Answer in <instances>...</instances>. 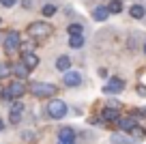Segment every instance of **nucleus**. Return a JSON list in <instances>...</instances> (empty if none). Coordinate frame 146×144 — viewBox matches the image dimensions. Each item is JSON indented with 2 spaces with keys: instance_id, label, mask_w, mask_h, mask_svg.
<instances>
[{
  "instance_id": "nucleus-1",
  "label": "nucleus",
  "mask_w": 146,
  "mask_h": 144,
  "mask_svg": "<svg viewBox=\"0 0 146 144\" xmlns=\"http://www.w3.org/2000/svg\"><path fill=\"white\" fill-rule=\"evenodd\" d=\"M26 90H28V86L24 84L22 80H13L2 93H0V99L11 103V101H15V99H22L24 95H26Z\"/></svg>"
},
{
  "instance_id": "nucleus-5",
  "label": "nucleus",
  "mask_w": 146,
  "mask_h": 144,
  "mask_svg": "<svg viewBox=\"0 0 146 144\" xmlns=\"http://www.w3.org/2000/svg\"><path fill=\"white\" fill-rule=\"evenodd\" d=\"M28 37H32V39H45V37L52 35V26L47 22H32L28 24Z\"/></svg>"
},
{
  "instance_id": "nucleus-21",
  "label": "nucleus",
  "mask_w": 146,
  "mask_h": 144,
  "mask_svg": "<svg viewBox=\"0 0 146 144\" xmlns=\"http://www.w3.org/2000/svg\"><path fill=\"white\" fill-rule=\"evenodd\" d=\"M67 32H69V37H73V35H84V24H80V22L69 24V26H67Z\"/></svg>"
},
{
  "instance_id": "nucleus-30",
  "label": "nucleus",
  "mask_w": 146,
  "mask_h": 144,
  "mask_svg": "<svg viewBox=\"0 0 146 144\" xmlns=\"http://www.w3.org/2000/svg\"><path fill=\"white\" fill-rule=\"evenodd\" d=\"M0 131H5V121L0 118Z\"/></svg>"
},
{
  "instance_id": "nucleus-10",
  "label": "nucleus",
  "mask_w": 146,
  "mask_h": 144,
  "mask_svg": "<svg viewBox=\"0 0 146 144\" xmlns=\"http://www.w3.org/2000/svg\"><path fill=\"white\" fill-rule=\"evenodd\" d=\"M116 125H118L120 131H125V133H127L129 129H133V127L137 125V121H135V116H131V114H129V116H120L118 121H116Z\"/></svg>"
},
{
  "instance_id": "nucleus-14",
  "label": "nucleus",
  "mask_w": 146,
  "mask_h": 144,
  "mask_svg": "<svg viewBox=\"0 0 146 144\" xmlns=\"http://www.w3.org/2000/svg\"><path fill=\"white\" fill-rule=\"evenodd\" d=\"M71 56H67V54H62V56H58L56 58V69H58L60 73H64V71H69L71 69Z\"/></svg>"
},
{
  "instance_id": "nucleus-18",
  "label": "nucleus",
  "mask_w": 146,
  "mask_h": 144,
  "mask_svg": "<svg viewBox=\"0 0 146 144\" xmlns=\"http://www.w3.org/2000/svg\"><path fill=\"white\" fill-rule=\"evenodd\" d=\"M123 0H112L108 5V11H110V15H118V13H123Z\"/></svg>"
},
{
  "instance_id": "nucleus-26",
  "label": "nucleus",
  "mask_w": 146,
  "mask_h": 144,
  "mask_svg": "<svg viewBox=\"0 0 146 144\" xmlns=\"http://www.w3.org/2000/svg\"><path fill=\"white\" fill-rule=\"evenodd\" d=\"M135 90H137V95H140V97H146V86H144V84H140Z\"/></svg>"
},
{
  "instance_id": "nucleus-27",
  "label": "nucleus",
  "mask_w": 146,
  "mask_h": 144,
  "mask_svg": "<svg viewBox=\"0 0 146 144\" xmlns=\"http://www.w3.org/2000/svg\"><path fill=\"white\" fill-rule=\"evenodd\" d=\"M108 105H112V108H116V110H120V108H123V105H120L118 101H114V99H112V101H108Z\"/></svg>"
},
{
  "instance_id": "nucleus-19",
  "label": "nucleus",
  "mask_w": 146,
  "mask_h": 144,
  "mask_svg": "<svg viewBox=\"0 0 146 144\" xmlns=\"http://www.w3.org/2000/svg\"><path fill=\"white\" fill-rule=\"evenodd\" d=\"M127 133H129V135H131V138H133V142H140V140H142V138H144V135H146V129H142L140 125H135V127H133V129H129Z\"/></svg>"
},
{
  "instance_id": "nucleus-15",
  "label": "nucleus",
  "mask_w": 146,
  "mask_h": 144,
  "mask_svg": "<svg viewBox=\"0 0 146 144\" xmlns=\"http://www.w3.org/2000/svg\"><path fill=\"white\" fill-rule=\"evenodd\" d=\"M129 15H131L133 19H144L146 17L144 5H131V7H129Z\"/></svg>"
},
{
  "instance_id": "nucleus-25",
  "label": "nucleus",
  "mask_w": 146,
  "mask_h": 144,
  "mask_svg": "<svg viewBox=\"0 0 146 144\" xmlns=\"http://www.w3.org/2000/svg\"><path fill=\"white\" fill-rule=\"evenodd\" d=\"M0 5L7 7V9H13V7L17 5V0H0Z\"/></svg>"
},
{
  "instance_id": "nucleus-8",
  "label": "nucleus",
  "mask_w": 146,
  "mask_h": 144,
  "mask_svg": "<svg viewBox=\"0 0 146 144\" xmlns=\"http://www.w3.org/2000/svg\"><path fill=\"white\" fill-rule=\"evenodd\" d=\"M11 75L15 77V80H28V77H30V69L26 67V65L22 63V60H19V63H15V65H11Z\"/></svg>"
},
{
  "instance_id": "nucleus-23",
  "label": "nucleus",
  "mask_w": 146,
  "mask_h": 144,
  "mask_svg": "<svg viewBox=\"0 0 146 144\" xmlns=\"http://www.w3.org/2000/svg\"><path fill=\"white\" fill-rule=\"evenodd\" d=\"M22 121V112H9V123L11 125H17Z\"/></svg>"
},
{
  "instance_id": "nucleus-20",
  "label": "nucleus",
  "mask_w": 146,
  "mask_h": 144,
  "mask_svg": "<svg viewBox=\"0 0 146 144\" xmlns=\"http://www.w3.org/2000/svg\"><path fill=\"white\" fill-rule=\"evenodd\" d=\"M84 35H73V37H69V45H71L73 50H80V47H84Z\"/></svg>"
},
{
  "instance_id": "nucleus-2",
  "label": "nucleus",
  "mask_w": 146,
  "mask_h": 144,
  "mask_svg": "<svg viewBox=\"0 0 146 144\" xmlns=\"http://www.w3.org/2000/svg\"><path fill=\"white\" fill-rule=\"evenodd\" d=\"M28 90H30V95H35V97H39V99H45V97H54L56 93H58V86L50 84V82H30L28 84Z\"/></svg>"
},
{
  "instance_id": "nucleus-11",
  "label": "nucleus",
  "mask_w": 146,
  "mask_h": 144,
  "mask_svg": "<svg viewBox=\"0 0 146 144\" xmlns=\"http://www.w3.org/2000/svg\"><path fill=\"white\" fill-rule=\"evenodd\" d=\"M39 60H41V58H39V56H36L35 52H28V54H22V63L26 65V67L30 69V71H35V69L39 67Z\"/></svg>"
},
{
  "instance_id": "nucleus-6",
  "label": "nucleus",
  "mask_w": 146,
  "mask_h": 144,
  "mask_svg": "<svg viewBox=\"0 0 146 144\" xmlns=\"http://www.w3.org/2000/svg\"><path fill=\"white\" fill-rule=\"evenodd\" d=\"M123 90H125V80H120V77H108V84L103 86L105 95H118Z\"/></svg>"
},
{
  "instance_id": "nucleus-24",
  "label": "nucleus",
  "mask_w": 146,
  "mask_h": 144,
  "mask_svg": "<svg viewBox=\"0 0 146 144\" xmlns=\"http://www.w3.org/2000/svg\"><path fill=\"white\" fill-rule=\"evenodd\" d=\"M35 45L36 43H22V45H19V54H28V52H32V50H35Z\"/></svg>"
},
{
  "instance_id": "nucleus-4",
  "label": "nucleus",
  "mask_w": 146,
  "mask_h": 144,
  "mask_svg": "<svg viewBox=\"0 0 146 144\" xmlns=\"http://www.w3.org/2000/svg\"><path fill=\"white\" fill-rule=\"evenodd\" d=\"M19 45H22V35L17 30H9L5 32V39H2V50H5L7 56L19 52Z\"/></svg>"
},
{
  "instance_id": "nucleus-3",
  "label": "nucleus",
  "mask_w": 146,
  "mask_h": 144,
  "mask_svg": "<svg viewBox=\"0 0 146 144\" xmlns=\"http://www.w3.org/2000/svg\"><path fill=\"white\" fill-rule=\"evenodd\" d=\"M45 114L50 118H54V121H60V118H64L69 114V105L64 103L62 99H52V101H47V105H45Z\"/></svg>"
},
{
  "instance_id": "nucleus-29",
  "label": "nucleus",
  "mask_w": 146,
  "mask_h": 144,
  "mask_svg": "<svg viewBox=\"0 0 146 144\" xmlns=\"http://www.w3.org/2000/svg\"><path fill=\"white\" fill-rule=\"evenodd\" d=\"M58 144H75V140H58Z\"/></svg>"
},
{
  "instance_id": "nucleus-28",
  "label": "nucleus",
  "mask_w": 146,
  "mask_h": 144,
  "mask_svg": "<svg viewBox=\"0 0 146 144\" xmlns=\"http://www.w3.org/2000/svg\"><path fill=\"white\" fill-rule=\"evenodd\" d=\"M22 7H24V9H30V7H32V0H22Z\"/></svg>"
},
{
  "instance_id": "nucleus-17",
  "label": "nucleus",
  "mask_w": 146,
  "mask_h": 144,
  "mask_svg": "<svg viewBox=\"0 0 146 144\" xmlns=\"http://www.w3.org/2000/svg\"><path fill=\"white\" fill-rule=\"evenodd\" d=\"M56 13H58V7H56V5H52V2H47V5H43L41 7V15H43V17H54V15Z\"/></svg>"
},
{
  "instance_id": "nucleus-22",
  "label": "nucleus",
  "mask_w": 146,
  "mask_h": 144,
  "mask_svg": "<svg viewBox=\"0 0 146 144\" xmlns=\"http://www.w3.org/2000/svg\"><path fill=\"white\" fill-rule=\"evenodd\" d=\"M11 77V65L9 63H0V80Z\"/></svg>"
},
{
  "instance_id": "nucleus-13",
  "label": "nucleus",
  "mask_w": 146,
  "mask_h": 144,
  "mask_svg": "<svg viewBox=\"0 0 146 144\" xmlns=\"http://www.w3.org/2000/svg\"><path fill=\"white\" fill-rule=\"evenodd\" d=\"M110 17V11H108V5H99L92 9V19L95 22H105Z\"/></svg>"
},
{
  "instance_id": "nucleus-12",
  "label": "nucleus",
  "mask_w": 146,
  "mask_h": 144,
  "mask_svg": "<svg viewBox=\"0 0 146 144\" xmlns=\"http://www.w3.org/2000/svg\"><path fill=\"white\" fill-rule=\"evenodd\" d=\"M110 142L112 144H135L131 135H127L125 131H116V133L110 135Z\"/></svg>"
},
{
  "instance_id": "nucleus-32",
  "label": "nucleus",
  "mask_w": 146,
  "mask_h": 144,
  "mask_svg": "<svg viewBox=\"0 0 146 144\" xmlns=\"http://www.w3.org/2000/svg\"><path fill=\"white\" fill-rule=\"evenodd\" d=\"M144 54H146V43H144Z\"/></svg>"
},
{
  "instance_id": "nucleus-33",
  "label": "nucleus",
  "mask_w": 146,
  "mask_h": 144,
  "mask_svg": "<svg viewBox=\"0 0 146 144\" xmlns=\"http://www.w3.org/2000/svg\"><path fill=\"white\" fill-rule=\"evenodd\" d=\"M0 24H2V19H0Z\"/></svg>"
},
{
  "instance_id": "nucleus-16",
  "label": "nucleus",
  "mask_w": 146,
  "mask_h": 144,
  "mask_svg": "<svg viewBox=\"0 0 146 144\" xmlns=\"http://www.w3.org/2000/svg\"><path fill=\"white\" fill-rule=\"evenodd\" d=\"M58 140H75V129L73 127H60L58 129Z\"/></svg>"
},
{
  "instance_id": "nucleus-31",
  "label": "nucleus",
  "mask_w": 146,
  "mask_h": 144,
  "mask_svg": "<svg viewBox=\"0 0 146 144\" xmlns=\"http://www.w3.org/2000/svg\"><path fill=\"white\" fill-rule=\"evenodd\" d=\"M2 39H5V32H2V30H0V43H2Z\"/></svg>"
},
{
  "instance_id": "nucleus-9",
  "label": "nucleus",
  "mask_w": 146,
  "mask_h": 144,
  "mask_svg": "<svg viewBox=\"0 0 146 144\" xmlns=\"http://www.w3.org/2000/svg\"><path fill=\"white\" fill-rule=\"evenodd\" d=\"M99 118H101V123H116L120 118V112L116 108H112V105H105L99 112Z\"/></svg>"
},
{
  "instance_id": "nucleus-7",
  "label": "nucleus",
  "mask_w": 146,
  "mask_h": 144,
  "mask_svg": "<svg viewBox=\"0 0 146 144\" xmlns=\"http://www.w3.org/2000/svg\"><path fill=\"white\" fill-rule=\"evenodd\" d=\"M62 84L67 86V88H75V86H80L82 84V73H78V71H64L62 73Z\"/></svg>"
}]
</instances>
